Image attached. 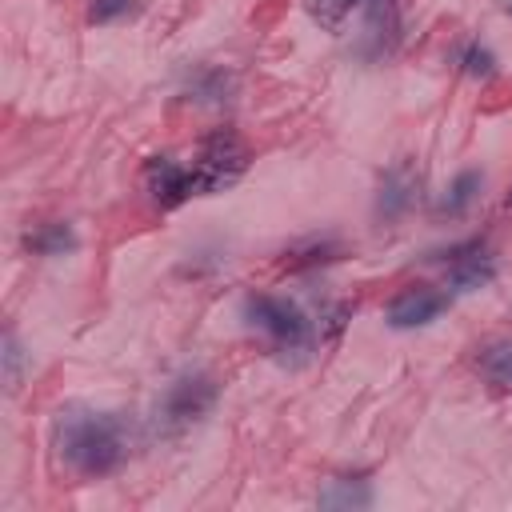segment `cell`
Instances as JSON below:
<instances>
[{"mask_svg":"<svg viewBox=\"0 0 512 512\" xmlns=\"http://www.w3.org/2000/svg\"><path fill=\"white\" fill-rule=\"evenodd\" d=\"M24 244H28V252H36V256H64V252L76 248V232H72L68 224H44V228L28 232Z\"/></svg>","mask_w":512,"mask_h":512,"instance_id":"10","label":"cell"},{"mask_svg":"<svg viewBox=\"0 0 512 512\" xmlns=\"http://www.w3.org/2000/svg\"><path fill=\"white\" fill-rule=\"evenodd\" d=\"M316 500H320V508H368L372 488L364 476H340V480H328Z\"/></svg>","mask_w":512,"mask_h":512,"instance_id":"9","label":"cell"},{"mask_svg":"<svg viewBox=\"0 0 512 512\" xmlns=\"http://www.w3.org/2000/svg\"><path fill=\"white\" fill-rule=\"evenodd\" d=\"M192 92H196V100H204V104H224L228 92H232V72L212 68V72H204V76L192 84Z\"/></svg>","mask_w":512,"mask_h":512,"instance_id":"15","label":"cell"},{"mask_svg":"<svg viewBox=\"0 0 512 512\" xmlns=\"http://www.w3.org/2000/svg\"><path fill=\"white\" fill-rule=\"evenodd\" d=\"M460 68H464L472 80H488V76H496V56H492V48H484L480 40H472V44L460 52Z\"/></svg>","mask_w":512,"mask_h":512,"instance_id":"14","label":"cell"},{"mask_svg":"<svg viewBox=\"0 0 512 512\" xmlns=\"http://www.w3.org/2000/svg\"><path fill=\"white\" fill-rule=\"evenodd\" d=\"M244 312H248V320H252L256 328H264V332L272 336V344H276L280 352H300V348H308V320H304V312H300L296 304L260 292V296H248V300H244Z\"/></svg>","mask_w":512,"mask_h":512,"instance_id":"4","label":"cell"},{"mask_svg":"<svg viewBox=\"0 0 512 512\" xmlns=\"http://www.w3.org/2000/svg\"><path fill=\"white\" fill-rule=\"evenodd\" d=\"M504 12H508V16H512V0H504Z\"/></svg>","mask_w":512,"mask_h":512,"instance_id":"19","label":"cell"},{"mask_svg":"<svg viewBox=\"0 0 512 512\" xmlns=\"http://www.w3.org/2000/svg\"><path fill=\"white\" fill-rule=\"evenodd\" d=\"M248 168V148L232 136V132H216L200 144L196 160L188 164L192 172V192L196 196H212V192H224L232 188Z\"/></svg>","mask_w":512,"mask_h":512,"instance_id":"2","label":"cell"},{"mask_svg":"<svg viewBox=\"0 0 512 512\" xmlns=\"http://www.w3.org/2000/svg\"><path fill=\"white\" fill-rule=\"evenodd\" d=\"M52 444L76 476H108L128 460L132 436L120 412L68 404L52 420Z\"/></svg>","mask_w":512,"mask_h":512,"instance_id":"1","label":"cell"},{"mask_svg":"<svg viewBox=\"0 0 512 512\" xmlns=\"http://www.w3.org/2000/svg\"><path fill=\"white\" fill-rule=\"evenodd\" d=\"M444 308H448V296H444V292L416 284V288H404V292L388 304V324H392V328H420V324L436 320Z\"/></svg>","mask_w":512,"mask_h":512,"instance_id":"8","label":"cell"},{"mask_svg":"<svg viewBox=\"0 0 512 512\" xmlns=\"http://www.w3.org/2000/svg\"><path fill=\"white\" fill-rule=\"evenodd\" d=\"M484 380L500 392H512V344H488L480 356H476Z\"/></svg>","mask_w":512,"mask_h":512,"instance_id":"11","label":"cell"},{"mask_svg":"<svg viewBox=\"0 0 512 512\" xmlns=\"http://www.w3.org/2000/svg\"><path fill=\"white\" fill-rule=\"evenodd\" d=\"M416 188H420V168L416 160H396L384 176H380V192H376V216L380 220H396L412 208L416 200Z\"/></svg>","mask_w":512,"mask_h":512,"instance_id":"7","label":"cell"},{"mask_svg":"<svg viewBox=\"0 0 512 512\" xmlns=\"http://www.w3.org/2000/svg\"><path fill=\"white\" fill-rule=\"evenodd\" d=\"M344 248L336 244V240H320V244H308L304 252H288V268H312V264H328V260H336Z\"/></svg>","mask_w":512,"mask_h":512,"instance_id":"16","label":"cell"},{"mask_svg":"<svg viewBox=\"0 0 512 512\" xmlns=\"http://www.w3.org/2000/svg\"><path fill=\"white\" fill-rule=\"evenodd\" d=\"M144 192H148V200L156 208H176L188 196H196L192 192V172L176 156H152L144 164Z\"/></svg>","mask_w":512,"mask_h":512,"instance_id":"5","label":"cell"},{"mask_svg":"<svg viewBox=\"0 0 512 512\" xmlns=\"http://www.w3.org/2000/svg\"><path fill=\"white\" fill-rule=\"evenodd\" d=\"M352 8H364V0H304V12L324 32H340V24L352 16Z\"/></svg>","mask_w":512,"mask_h":512,"instance_id":"12","label":"cell"},{"mask_svg":"<svg viewBox=\"0 0 512 512\" xmlns=\"http://www.w3.org/2000/svg\"><path fill=\"white\" fill-rule=\"evenodd\" d=\"M436 260H444V264H448V280H452V288H460V292L484 288V284L496 276V264H492V256H484L480 240L452 244V248L436 252Z\"/></svg>","mask_w":512,"mask_h":512,"instance_id":"6","label":"cell"},{"mask_svg":"<svg viewBox=\"0 0 512 512\" xmlns=\"http://www.w3.org/2000/svg\"><path fill=\"white\" fill-rule=\"evenodd\" d=\"M20 376H24V348H20L16 332H4V384H8V392L20 388Z\"/></svg>","mask_w":512,"mask_h":512,"instance_id":"18","label":"cell"},{"mask_svg":"<svg viewBox=\"0 0 512 512\" xmlns=\"http://www.w3.org/2000/svg\"><path fill=\"white\" fill-rule=\"evenodd\" d=\"M140 8V0H88V20L92 24H112V20H124Z\"/></svg>","mask_w":512,"mask_h":512,"instance_id":"17","label":"cell"},{"mask_svg":"<svg viewBox=\"0 0 512 512\" xmlns=\"http://www.w3.org/2000/svg\"><path fill=\"white\" fill-rule=\"evenodd\" d=\"M216 380L208 372H192V376H180L168 384V392L160 396V408H156V428L176 436L184 432L188 424H196L212 404H216Z\"/></svg>","mask_w":512,"mask_h":512,"instance_id":"3","label":"cell"},{"mask_svg":"<svg viewBox=\"0 0 512 512\" xmlns=\"http://www.w3.org/2000/svg\"><path fill=\"white\" fill-rule=\"evenodd\" d=\"M480 184H484V176H480V172H460V176L452 180L448 196L440 200V212H448V216H460V212H464V208L476 200Z\"/></svg>","mask_w":512,"mask_h":512,"instance_id":"13","label":"cell"}]
</instances>
